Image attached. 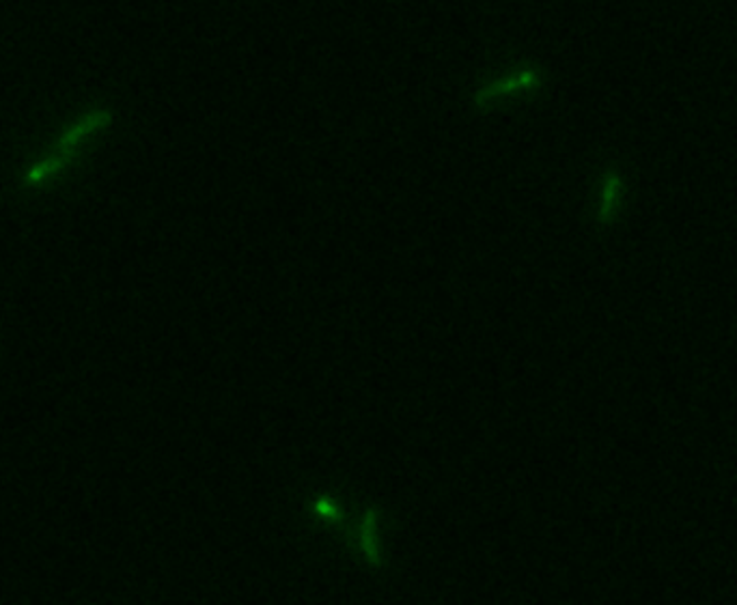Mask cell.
Here are the masks:
<instances>
[{"label": "cell", "instance_id": "6da1fadb", "mask_svg": "<svg viewBox=\"0 0 737 605\" xmlns=\"http://www.w3.org/2000/svg\"><path fill=\"white\" fill-rule=\"evenodd\" d=\"M112 123V112L108 108H97V110L87 112L85 117H80L71 127H67L63 134H61L59 143H56V151L63 155H74L78 144L85 141L91 134L100 132V129L108 127Z\"/></svg>", "mask_w": 737, "mask_h": 605}, {"label": "cell", "instance_id": "7a4b0ae2", "mask_svg": "<svg viewBox=\"0 0 737 605\" xmlns=\"http://www.w3.org/2000/svg\"><path fill=\"white\" fill-rule=\"evenodd\" d=\"M539 82H542V74H539L537 69H533V67H526V69L518 71L516 76L502 78V80L492 82V85H487L484 86V89L476 91L475 103L476 106H487V103L498 100V97H502V95H511V93L534 89Z\"/></svg>", "mask_w": 737, "mask_h": 605}, {"label": "cell", "instance_id": "3957f363", "mask_svg": "<svg viewBox=\"0 0 737 605\" xmlns=\"http://www.w3.org/2000/svg\"><path fill=\"white\" fill-rule=\"evenodd\" d=\"M623 192V179L617 170H609L604 175V184H601V199L598 209V222L601 226H609L615 222L617 211H619Z\"/></svg>", "mask_w": 737, "mask_h": 605}, {"label": "cell", "instance_id": "277c9868", "mask_svg": "<svg viewBox=\"0 0 737 605\" xmlns=\"http://www.w3.org/2000/svg\"><path fill=\"white\" fill-rule=\"evenodd\" d=\"M70 155H63V153H59L56 151L54 155H50L48 159H44V162H39L37 167H33V168H29L24 173V177H22V184L24 185H37V184H41V181H46L48 177H52V175H56V173H61V170H63L67 164H70Z\"/></svg>", "mask_w": 737, "mask_h": 605}, {"label": "cell", "instance_id": "5b68a950", "mask_svg": "<svg viewBox=\"0 0 737 605\" xmlns=\"http://www.w3.org/2000/svg\"><path fill=\"white\" fill-rule=\"evenodd\" d=\"M376 524H377L376 511H367L365 521H362L360 535H362V550H365L368 562L380 567L382 558H380V550H377V543H376Z\"/></svg>", "mask_w": 737, "mask_h": 605}, {"label": "cell", "instance_id": "8992f818", "mask_svg": "<svg viewBox=\"0 0 737 605\" xmlns=\"http://www.w3.org/2000/svg\"><path fill=\"white\" fill-rule=\"evenodd\" d=\"M315 511H319L321 515L324 517H328V519H332V521H339V511H336V506L335 504H330V500H326V498H319L318 503H315Z\"/></svg>", "mask_w": 737, "mask_h": 605}]
</instances>
